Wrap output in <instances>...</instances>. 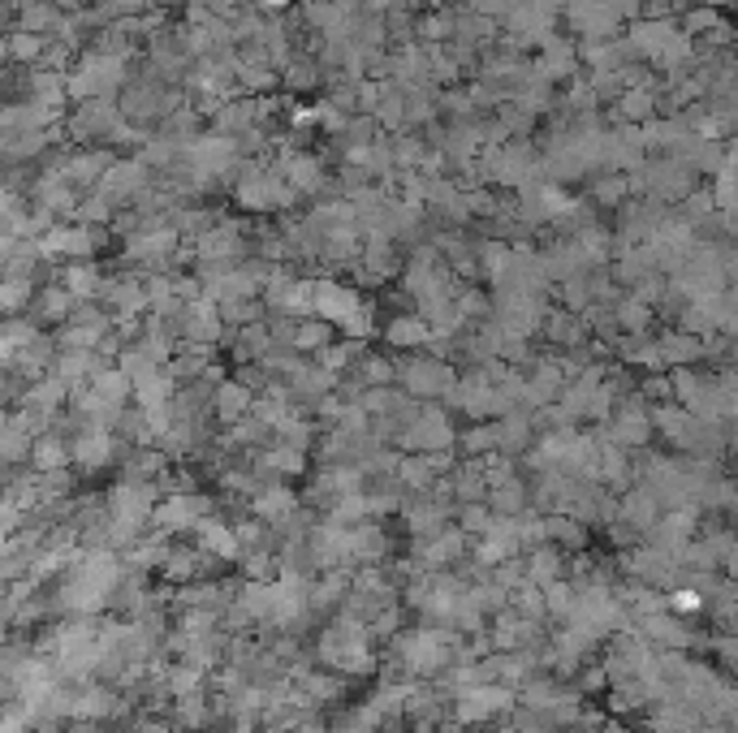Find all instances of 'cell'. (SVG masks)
I'll return each mask as SVG.
<instances>
[{"mask_svg": "<svg viewBox=\"0 0 738 733\" xmlns=\"http://www.w3.org/2000/svg\"><path fill=\"white\" fill-rule=\"evenodd\" d=\"M544 4H549V9H557V13H562V9H566V4H570V0H544Z\"/></svg>", "mask_w": 738, "mask_h": 733, "instance_id": "60", "label": "cell"}, {"mask_svg": "<svg viewBox=\"0 0 738 733\" xmlns=\"http://www.w3.org/2000/svg\"><path fill=\"white\" fill-rule=\"evenodd\" d=\"M250 250L246 243V225L238 221H221L208 234L195 238V263H243V254Z\"/></svg>", "mask_w": 738, "mask_h": 733, "instance_id": "15", "label": "cell"}, {"mask_svg": "<svg viewBox=\"0 0 738 733\" xmlns=\"http://www.w3.org/2000/svg\"><path fill=\"white\" fill-rule=\"evenodd\" d=\"M454 35H458V9H454V4H436V9H428V13L419 17V44L441 48V44H450Z\"/></svg>", "mask_w": 738, "mask_h": 733, "instance_id": "33", "label": "cell"}, {"mask_svg": "<svg viewBox=\"0 0 738 733\" xmlns=\"http://www.w3.org/2000/svg\"><path fill=\"white\" fill-rule=\"evenodd\" d=\"M104 225H52L44 238H39V246H44V254L48 259H65V263H87L91 254H100L104 250V243H109V234H100Z\"/></svg>", "mask_w": 738, "mask_h": 733, "instance_id": "8", "label": "cell"}, {"mask_svg": "<svg viewBox=\"0 0 738 733\" xmlns=\"http://www.w3.org/2000/svg\"><path fill=\"white\" fill-rule=\"evenodd\" d=\"M35 281L30 276H9L4 281V289H0V302H4V311L9 315H22V311H30L35 307Z\"/></svg>", "mask_w": 738, "mask_h": 733, "instance_id": "40", "label": "cell"}, {"mask_svg": "<svg viewBox=\"0 0 738 733\" xmlns=\"http://www.w3.org/2000/svg\"><path fill=\"white\" fill-rule=\"evenodd\" d=\"M122 156L113 151V147H70V151H61V156H52L48 164L57 169V173H65L78 190H96L104 177H109V169L118 164Z\"/></svg>", "mask_w": 738, "mask_h": 733, "instance_id": "9", "label": "cell"}, {"mask_svg": "<svg viewBox=\"0 0 738 733\" xmlns=\"http://www.w3.org/2000/svg\"><path fill=\"white\" fill-rule=\"evenodd\" d=\"M423 4H428V0H402V9H410V13H415V9H423Z\"/></svg>", "mask_w": 738, "mask_h": 733, "instance_id": "59", "label": "cell"}, {"mask_svg": "<svg viewBox=\"0 0 738 733\" xmlns=\"http://www.w3.org/2000/svg\"><path fill=\"white\" fill-rule=\"evenodd\" d=\"M70 393H74V388H70L61 375H44V380H35V384L26 388L22 410H30V414H39V419L48 423V419H57V414H61V401H65Z\"/></svg>", "mask_w": 738, "mask_h": 733, "instance_id": "26", "label": "cell"}, {"mask_svg": "<svg viewBox=\"0 0 738 733\" xmlns=\"http://www.w3.org/2000/svg\"><path fill=\"white\" fill-rule=\"evenodd\" d=\"M626 44L635 48V57H648V61H661L674 44H678V30L665 22V17H652V22H635Z\"/></svg>", "mask_w": 738, "mask_h": 733, "instance_id": "22", "label": "cell"}, {"mask_svg": "<svg viewBox=\"0 0 738 733\" xmlns=\"http://www.w3.org/2000/svg\"><path fill=\"white\" fill-rule=\"evenodd\" d=\"M160 471H164V454H160V449H143V454H134V458L125 462V480H130V484H151Z\"/></svg>", "mask_w": 738, "mask_h": 733, "instance_id": "43", "label": "cell"}, {"mask_svg": "<svg viewBox=\"0 0 738 733\" xmlns=\"http://www.w3.org/2000/svg\"><path fill=\"white\" fill-rule=\"evenodd\" d=\"M294 505H298V496L290 488H263L255 496V513H259L263 522H290V518H294Z\"/></svg>", "mask_w": 738, "mask_h": 733, "instance_id": "37", "label": "cell"}, {"mask_svg": "<svg viewBox=\"0 0 738 733\" xmlns=\"http://www.w3.org/2000/svg\"><path fill=\"white\" fill-rule=\"evenodd\" d=\"M57 281L78 298V302H96L100 294H104V272L100 268H91V263H61V272H57Z\"/></svg>", "mask_w": 738, "mask_h": 733, "instance_id": "28", "label": "cell"}, {"mask_svg": "<svg viewBox=\"0 0 738 733\" xmlns=\"http://www.w3.org/2000/svg\"><path fill=\"white\" fill-rule=\"evenodd\" d=\"M30 203L44 208V212H52V216L61 221V216H74V212H78L83 195H78V186H74L65 173H57V169L48 164V169L30 182Z\"/></svg>", "mask_w": 738, "mask_h": 733, "instance_id": "16", "label": "cell"}, {"mask_svg": "<svg viewBox=\"0 0 738 733\" xmlns=\"http://www.w3.org/2000/svg\"><path fill=\"white\" fill-rule=\"evenodd\" d=\"M674 605L682 612H696L700 609V596H696V592H682V596H674Z\"/></svg>", "mask_w": 738, "mask_h": 733, "instance_id": "58", "label": "cell"}, {"mask_svg": "<svg viewBox=\"0 0 738 733\" xmlns=\"http://www.w3.org/2000/svg\"><path fill=\"white\" fill-rule=\"evenodd\" d=\"M70 445H74V462H78L83 471H100V467H109L113 454H118V436H113L109 427H83Z\"/></svg>", "mask_w": 738, "mask_h": 733, "instance_id": "23", "label": "cell"}, {"mask_svg": "<svg viewBox=\"0 0 738 733\" xmlns=\"http://www.w3.org/2000/svg\"><path fill=\"white\" fill-rule=\"evenodd\" d=\"M557 9H549L544 0H509L501 13V35L514 39L518 48H540L553 35Z\"/></svg>", "mask_w": 738, "mask_h": 733, "instance_id": "7", "label": "cell"}, {"mask_svg": "<svg viewBox=\"0 0 738 733\" xmlns=\"http://www.w3.org/2000/svg\"><path fill=\"white\" fill-rule=\"evenodd\" d=\"M186 337V346H217L225 337V315H221V302L212 298H195L186 302V311L173 320Z\"/></svg>", "mask_w": 738, "mask_h": 733, "instance_id": "17", "label": "cell"}, {"mask_svg": "<svg viewBox=\"0 0 738 733\" xmlns=\"http://www.w3.org/2000/svg\"><path fill=\"white\" fill-rule=\"evenodd\" d=\"M195 531H199V548L212 552V557H221V561H234V557L243 552L238 531H230L225 522H199Z\"/></svg>", "mask_w": 738, "mask_h": 733, "instance_id": "34", "label": "cell"}, {"mask_svg": "<svg viewBox=\"0 0 738 733\" xmlns=\"http://www.w3.org/2000/svg\"><path fill=\"white\" fill-rule=\"evenodd\" d=\"M364 359H368V346L359 337H350V341H333L329 350H320L316 363L324 371H333V375H342V371H350V363H364Z\"/></svg>", "mask_w": 738, "mask_h": 733, "instance_id": "38", "label": "cell"}, {"mask_svg": "<svg viewBox=\"0 0 738 733\" xmlns=\"http://www.w3.org/2000/svg\"><path fill=\"white\" fill-rule=\"evenodd\" d=\"M492 307H489V298L480 294V289H463L458 294V315L463 320H480V315H489Z\"/></svg>", "mask_w": 738, "mask_h": 733, "instance_id": "54", "label": "cell"}, {"mask_svg": "<svg viewBox=\"0 0 738 733\" xmlns=\"http://www.w3.org/2000/svg\"><path fill=\"white\" fill-rule=\"evenodd\" d=\"M489 500L505 513V518H514L518 509H522V500H527V492H522V484H518V475L514 480H505V484H496V488H489Z\"/></svg>", "mask_w": 738, "mask_h": 733, "instance_id": "48", "label": "cell"}, {"mask_svg": "<svg viewBox=\"0 0 738 733\" xmlns=\"http://www.w3.org/2000/svg\"><path fill=\"white\" fill-rule=\"evenodd\" d=\"M509 704H514L509 691H501L496 682H480V686H467V691L458 695V717H463V721H489L496 712H505Z\"/></svg>", "mask_w": 738, "mask_h": 733, "instance_id": "21", "label": "cell"}, {"mask_svg": "<svg viewBox=\"0 0 738 733\" xmlns=\"http://www.w3.org/2000/svg\"><path fill=\"white\" fill-rule=\"evenodd\" d=\"M549 539H562L566 548H579V544H583V531H579V522H575V518L557 513V518H549Z\"/></svg>", "mask_w": 738, "mask_h": 733, "instance_id": "53", "label": "cell"}, {"mask_svg": "<svg viewBox=\"0 0 738 733\" xmlns=\"http://www.w3.org/2000/svg\"><path fill=\"white\" fill-rule=\"evenodd\" d=\"M255 4H259V13H268V17H281V13H285L294 0H255Z\"/></svg>", "mask_w": 738, "mask_h": 733, "instance_id": "57", "label": "cell"}, {"mask_svg": "<svg viewBox=\"0 0 738 733\" xmlns=\"http://www.w3.org/2000/svg\"><path fill=\"white\" fill-rule=\"evenodd\" d=\"M324 83H329V74H324V65H320V57H307V52H298V57L281 70V87L294 91V96L316 91V87H324Z\"/></svg>", "mask_w": 738, "mask_h": 733, "instance_id": "30", "label": "cell"}, {"mask_svg": "<svg viewBox=\"0 0 738 733\" xmlns=\"http://www.w3.org/2000/svg\"><path fill=\"white\" fill-rule=\"evenodd\" d=\"M489 526H492V518H489V509H484V500L463 509V531H467V535H471V531H489Z\"/></svg>", "mask_w": 738, "mask_h": 733, "instance_id": "56", "label": "cell"}, {"mask_svg": "<svg viewBox=\"0 0 738 733\" xmlns=\"http://www.w3.org/2000/svg\"><path fill=\"white\" fill-rule=\"evenodd\" d=\"M303 4H311V0H303Z\"/></svg>", "mask_w": 738, "mask_h": 733, "instance_id": "61", "label": "cell"}, {"mask_svg": "<svg viewBox=\"0 0 738 733\" xmlns=\"http://www.w3.org/2000/svg\"><path fill=\"white\" fill-rule=\"evenodd\" d=\"M177 246H182V229H173L169 221L164 225H151V229H138L125 238V263H143V268H164L177 259Z\"/></svg>", "mask_w": 738, "mask_h": 733, "instance_id": "14", "label": "cell"}, {"mask_svg": "<svg viewBox=\"0 0 738 733\" xmlns=\"http://www.w3.org/2000/svg\"><path fill=\"white\" fill-rule=\"evenodd\" d=\"M195 574H199V557H195V552H182V548H177V552L164 557V579H169V583H186V579H195Z\"/></svg>", "mask_w": 738, "mask_h": 733, "instance_id": "52", "label": "cell"}, {"mask_svg": "<svg viewBox=\"0 0 738 733\" xmlns=\"http://www.w3.org/2000/svg\"><path fill=\"white\" fill-rule=\"evenodd\" d=\"M397 384L410 397H450L458 375H454V366L441 363V359H415L410 355V359L397 363Z\"/></svg>", "mask_w": 738, "mask_h": 733, "instance_id": "13", "label": "cell"}, {"mask_svg": "<svg viewBox=\"0 0 738 733\" xmlns=\"http://www.w3.org/2000/svg\"><path fill=\"white\" fill-rule=\"evenodd\" d=\"M151 173H156V169L134 151V156H125V160H118V164L109 169V177H104L96 190H104L125 212V208H138V203L151 195Z\"/></svg>", "mask_w": 738, "mask_h": 733, "instance_id": "10", "label": "cell"}, {"mask_svg": "<svg viewBox=\"0 0 738 733\" xmlns=\"http://www.w3.org/2000/svg\"><path fill=\"white\" fill-rule=\"evenodd\" d=\"M122 583V570L109 552H91L83 561V570H74V579L65 583V605L74 612H96L104 609V600L118 592Z\"/></svg>", "mask_w": 738, "mask_h": 733, "instance_id": "4", "label": "cell"}, {"mask_svg": "<svg viewBox=\"0 0 738 733\" xmlns=\"http://www.w3.org/2000/svg\"><path fill=\"white\" fill-rule=\"evenodd\" d=\"M432 324L415 311V315H393L389 324H384V341L393 346V350H406V355H415V350H423V346H432Z\"/></svg>", "mask_w": 738, "mask_h": 733, "instance_id": "25", "label": "cell"}, {"mask_svg": "<svg viewBox=\"0 0 738 733\" xmlns=\"http://www.w3.org/2000/svg\"><path fill=\"white\" fill-rule=\"evenodd\" d=\"M298 190L276 173V164L268 160H246L234 177V203L250 212V216H281V212H294L298 208Z\"/></svg>", "mask_w": 738, "mask_h": 733, "instance_id": "1", "label": "cell"}, {"mask_svg": "<svg viewBox=\"0 0 738 733\" xmlns=\"http://www.w3.org/2000/svg\"><path fill=\"white\" fill-rule=\"evenodd\" d=\"M290 346H294L298 355H320V350L333 346V324H329V320H298Z\"/></svg>", "mask_w": 738, "mask_h": 733, "instance_id": "35", "label": "cell"}, {"mask_svg": "<svg viewBox=\"0 0 738 733\" xmlns=\"http://www.w3.org/2000/svg\"><path fill=\"white\" fill-rule=\"evenodd\" d=\"M454 440H458V436H454L450 414H445V410H432V406H423V410L415 414V423L402 427V436H397V445L410 449V454H450Z\"/></svg>", "mask_w": 738, "mask_h": 733, "instance_id": "12", "label": "cell"}, {"mask_svg": "<svg viewBox=\"0 0 738 733\" xmlns=\"http://www.w3.org/2000/svg\"><path fill=\"white\" fill-rule=\"evenodd\" d=\"M566 26L570 35H579L583 44H601V39H617V26L626 22L610 0H570L566 9Z\"/></svg>", "mask_w": 738, "mask_h": 733, "instance_id": "11", "label": "cell"}, {"mask_svg": "<svg viewBox=\"0 0 738 733\" xmlns=\"http://www.w3.org/2000/svg\"><path fill=\"white\" fill-rule=\"evenodd\" d=\"M450 651H454V638L441 634V630H419V634L402 638V660H406L410 673H432V669H441V664L450 660Z\"/></svg>", "mask_w": 738, "mask_h": 733, "instance_id": "18", "label": "cell"}, {"mask_svg": "<svg viewBox=\"0 0 738 733\" xmlns=\"http://www.w3.org/2000/svg\"><path fill=\"white\" fill-rule=\"evenodd\" d=\"M397 471H402V484H406V488H428V484L441 475V471H436V462H432L428 454H415V458H406Z\"/></svg>", "mask_w": 738, "mask_h": 733, "instance_id": "47", "label": "cell"}, {"mask_svg": "<svg viewBox=\"0 0 738 733\" xmlns=\"http://www.w3.org/2000/svg\"><path fill=\"white\" fill-rule=\"evenodd\" d=\"M648 432H652L648 410H639V406H622V410H617V419H614L617 445H643V440H648Z\"/></svg>", "mask_w": 738, "mask_h": 733, "instance_id": "36", "label": "cell"}, {"mask_svg": "<svg viewBox=\"0 0 738 733\" xmlns=\"http://www.w3.org/2000/svg\"><path fill=\"white\" fill-rule=\"evenodd\" d=\"M130 57H113V52H78L74 70L65 74V91L74 104H87V100H122V91L130 87Z\"/></svg>", "mask_w": 738, "mask_h": 733, "instance_id": "2", "label": "cell"}, {"mask_svg": "<svg viewBox=\"0 0 738 733\" xmlns=\"http://www.w3.org/2000/svg\"><path fill=\"white\" fill-rule=\"evenodd\" d=\"M74 311H78V298L57 281V285H44V289L35 294L30 320H35V324H70Z\"/></svg>", "mask_w": 738, "mask_h": 733, "instance_id": "24", "label": "cell"}, {"mask_svg": "<svg viewBox=\"0 0 738 733\" xmlns=\"http://www.w3.org/2000/svg\"><path fill=\"white\" fill-rule=\"evenodd\" d=\"M276 147V173L298 190V195H329V186H333V177H329V164L320 160V151H311V147H294V142H285V138H276L272 142Z\"/></svg>", "mask_w": 738, "mask_h": 733, "instance_id": "5", "label": "cell"}, {"mask_svg": "<svg viewBox=\"0 0 738 733\" xmlns=\"http://www.w3.org/2000/svg\"><path fill=\"white\" fill-rule=\"evenodd\" d=\"M48 48H52V39L48 35H30V30H9V39H4L9 65H26V70H39Z\"/></svg>", "mask_w": 738, "mask_h": 733, "instance_id": "29", "label": "cell"}, {"mask_svg": "<svg viewBox=\"0 0 738 733\" xmlns=\"http://www.w3.org/2000/svg\"><path fill=\"white\" fill-rule=\"evenodd\" d=\"M169 691L173 695H195L199 691V669H173L169 673Z\"/></svg>", "mask_w": 738, "mask_h": 733, "instance_id": "55", "label": "cell"}, {"mask_svg": "<svg viewBox=\"0 0 738 733\" xmlns=\"http://www.w3.org/2000/svg\"><path fill=\"white\" fill-rule=\"evenodd\" d=\"M626 190H630V182H626L622 173H601V177H592V186H588L592 203H601V208H622Z\"/></svg>", "mask_w": 738, "mask_h": 733, "instance_id": "42", "label": "cell"}, {"mask_svg": "<svg viewBox=\"0 0 738 733\" xmlns=\"http://www.w3.org/2000/svg\"><path fill=\"white\" fill-rule=\"evenodd\" d=\"M212 406H217V419L221 423H243L246 414L255 410V388H246L243 380H221L212 388Z\"/></svg>", "mask_w": 738, "mask_h": 733, "instance_id": "27", "label": "cell"}, {"mask_svg": "<svg viewBox=\"0 0 738 733\" xmlns=\"http://www.w3.org/2000/svg\"><path fill=\"white\" fill-rule=\"evenodd\" d=\"M463 539H467V531H441V535L423 548V561H428V566H445V561H454V557L463 552Z\"/></svg>", "mask_w": 738, "mask_h": 733, "instance_id": "44", "label": "cell"}, {"mask_svg": "<svg viewBox=\"0 0 738 733\" xmlns=\"http://www.w3.org/2000/svg\"><path fill=\"white\" fill-rule=\"evenodd\" d=\"M458 449L463 454H492V449H501V432H496V423H476L471 432H463V440H458Z\"/></svg>", "mask_w": 738, "mask_h": 733, "instance_id": "45", "label": "cell"}, {"mask_svg": "<svg viewBox=\"0 0 738 733\" xmlns=\"http://www.w3.org/2000/svg\"><path fill=\"white\" fill-rule=\"evenodd\" d=\"M531 65L557 87V83L575 78V70H579V48H575L570 39H562V35H549V39L540 44V57H536Z\"/></svg>", "mask_w": 738, "mask_h": 733, "instance_id": "20", "label": "cell"}, {"mask_svg": "<svg viewBox=\"0 0 738 733\" xmlns=\"http://www.w3.org/2000/svg\"><path fill=\"white\" fill-rule=\"evenodd\" d=\"M397 243L393 238H371L364 246V259H359V272L368 276V281H389V276H397Z\"/></svg>", "mask_w": 738, "mask_h": 733, "instance_id": "31", "label": "cell"}, {"mask_svg": "<svg viewBox=\"0 0 738 733\" xmlns=\"http://www.w3.org/2000/svg\"><path fill=\"white\" fill-rule=\"evenodd\" d=\"M125 125V113L118 100H87L65 117V134L78 147H113L118 129Z\"/></svg>", "mask_w": 738, "mask_h": 733, "instance_id": "6", "label": "cell"}, {"mask_svg": "<svg viewBox=\"0 0 738 733\" xmlns=\"http://www.w3.org/2000/svg\"><path fill=\"white\" fill-rule=\"evenodd\" d=\"M316 320H329L333 328H346L350 337H371V307L368 298H359V289L320 276L316 281Z\"/></svg>", "mask_w": 738, "mask_h": 733, "instance_id": "3", "label": "cell"}, {"mask_svg": "<svg viewBox=\"0 0 738 733\" xmlns=\"http://www.w3.org/2000/svg\"><path fill=\"white\" fill-rule=\"evenodd\" d=\"M661 355H665V363H691V359H700V341L691 333H674L661 341Z\"/></svg>", "mask_w": 738, "mask_h": 733, "instance_id": "50", "label": "cell"}, {"mask_svg": "<svg viewBox=\"0 0 738 733\" xmlns=\"http://www.w3.org/2000/svg\"><path fill=\"white\" fill-rule=\"evenodd\" d=\"M583 333H588V320L579 315V311H549L544 315V337L553 341V346H562V350H575L579 341H583Z\"/></svg>", "mask_w": 738, "mask_h": 733, "instance_id": "32", "label": "cell"}, {"mask_svg": "<svg viewBox=\"0 0 738 733\" xmlns=\"http://www.w3.org/2000/svg\"><path fill=\"white\" fill-rule=\"evenodd\" d=\"M531 579H536L540 587H553V583H562V557H557L553 548H540V552L531 557Z\"/></svg>", "mask_w": 738, "mask_h": 733, "instance_id": "51", "label": "cell"}, {"mask_svg": "<svg viewBox=\"0 0 738 733\" xmlns=\"http://www.w3.org/2000/svg\"><path fill=\"white\" fill-rule=\"evenodd\" d=\"M648 113H652V91H648V87H630V91H622V100H617V117L639 122V117H648Z\"/></svg>", "mask_w": 738, "mask_h": 733, "instance_id": "49", "label": "cell"}, {"mask_svg": "<svg viewBox=\"0 0 738 733\" xmlns=\"http://www.w3.org/2000/svg\"><path fill=\"white\" fill-rule=\"evenodd\" d=\"M74 221H78V225H109V221H118V203H113L104 190H91V195L78 203Z\"/></svg>", "mask_w": 738, "mask_h": 733, "instance_id": "39", "label": "cell"}, {"mask_svg": "<svg viewBox=\"0 0 738 733\" xmlns=\"http://www.w3.org/2000/svg\"><path fill=\"white\" fill-rule=\"evenodd\" d=\"M208 505H212V500H204V496H195V492H173L169 500L156 505V518H151V522H156L160 531H186V526H199V522H204Z\"/></svg>", "mask_w": 738, "mask_h": 733, "instance_id": "19", "label": "cell"}, {"mask_svg": "<svg viewBox=\"0 0 738 733\" xmlns=\"http://www.w3.org/2000/svg\"><path fill=\"white\" fill-rule=\"evenodd\" d=\"M359 384H364V388L397 384V363H393V359H380V355H368L364 366H359Z\"/></svg>", "mask_w": 738, "mask_h": 733, "instance_id": "46", "label": "cell"}, {"mask_svg": "<svg viewBox=\"0 0 738 733\" xmlns=\"http://www.w3.org/2000/svg\"><path fill=\"white\" fill-rule=\"evenodd\" d=\"M259 467H263V471H281V475H303L307 449H294V445H281V440H276V449H268V454L259 458Z\"/></svg>", "mask_w": 738, "mask_h": 733, "instance_id": "41", "label": "cell"}]
</instances>
